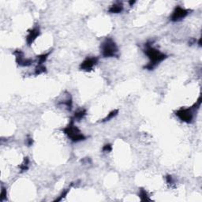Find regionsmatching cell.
Returning <instances> with one entry per match:
<instances>
[{"instance_id": "cell-20", "label": "cell", "mask_w": 202, "mask_h": 202, "mask_svg": "<svg viewBox=\"0 0 202 202\" xmlns=\"http://www.w3.org/2000/svg\"><path fill=\"white\" fill-rule=\"evenodd\" d=\"M33 144V138H32V137H28V138L27 139V144H28V146H31Z\"/></svg>"}, {"instance_id": "cell-2", "label": "cell", "mask_w": 202, "mask_h": 202, "mask_svg": "<svg viewBox=\"0 0 202 202\" xmlns=\"http://www.w3.org/2000/svg\"><path fill=\"white\" fill-rule=\"evenodd\" d=\"M102 55L105 58H113L119 56V48L111 38H106L100 45Z\"/></svg>"}, {"instance_id": "cell-13", "label": "cell", "mask_w": 202, "mask_h": 202, "mask_svg": "<svg viewBox=\"0 0 202 202\" xmlns=\"http://www.w3.org/2000/svg\"><path fill=\"white\" fill-rule=\"evenodd\" d=\"M118 114H119V110H114V111H111L109 114H107V115L103 119V121L102 122H105L110 121L111 119H112L113 118H115V117Z\"/></svg>"}, {"instance_id": "cell-14", "label": "cell", "mask_w": 202, "mask_h": 202, "mask_svg": "<svg viewBox=\"0 0 202 202\" xmlns=\"http://www.w3.org/2000/svg\"><path fill=\"white\" fill-rule=\"evenodd\" d=\"M46 67L43 66V64H37V66L35 69V75H40L41 73H46Z\"/></svg>"}, {"instance_id": "cell-12", "label": "cell", "mask_w": 202, "mask_h": 202, "mask_svg": "<svg viewBox=\"0 0 202 202\" xmlns=\"http://www.w3.org/2000/svg\"><path fill=\"white\" fill-rule=\"evenodd\" d=\"M29 159L28 157H25L24 159V161L22 162V164H21L19 166V168L21 170V172H25L26 171H28V169L29 168Z\"/></svg>"}, {"instance_id": "cell-5", "label": "cell", "mask_w": 202, "mask_h": 202, "mask_svg": "<svg viewBox=\"0 0 202 202\" xmlns=\"http://www.w3.org/2000/svg\"><path fill=\"white\" fill-rule=\"evenodd\" d=\"M189 14V10H187V9L182 8V6H178L175 7L174 11L172 12L170 20L173 21V22L179 21H182V19H184Z\"/></svg>"}, {"instance_id": "cell-16", "label": "cell", "mask_w": 202, "mask_h": 202, "mask_svg": "<svg viewBox=\"0 0 202 202\" xmlns=\"http://www.w3.org/2000/svg\"><path fill=\"white\" fill-rule=\"evenodd\" d=\"M70 188L71 186L70 187V188H68V189H66L63 190V192H62V193H61V195L58 197V198H57L56 200H55V201H62V200L64 198V197H66V195L68 194V193L70 192Z\"/></svg>"}, {"instance_id": "cell-1", "label": "cell", "mask_w": 202, "mask_h": 202, "mask_svg": "<svg viewBox=\"0 0 202 202\" xmlns=\"http://www.w3.org/2000/svg\"><path fill=\"white\" fill-rule=\"evenodd\" d=\"M152 43H153L152 41H149L144 44V52L150 60V62L146 66H144V68L148 70H154L159 63H162L167 58V55L166 54L163 53L160 51L154 48L152 46Z\"/></svg>"}, {"instance_id": "cell-17", "label": "cell", "mask_w": 202, "mask_h": 202, "mask_svg": "<svg viewBox=\"0 0 202 202\" xmlns=\"http://www.w3.org/2000/svg\"><path fill=\"white\" fill-rule=\"evenodd\" d=\"M1 196H0V200L3 201L6 198V195H7V192H6V189L5 187L2 186V189H1Z\"/></svg>"}, {"instance_id": "cell-19", "label": "cell", "mask_w": 202, "mask_h": 202, "mask_svg": "<svg viewBox=\"0 0 202 202\" xmlns=\"http://www.w3.org/2000/svg\"><path fill=\"white\" fill-rule=\"evenodd\" d=\"M166 181H167V183H168V184H173V182H174L172 176H171V175L166 176Z\"/></svg>"}, {"instance_id": "cell-6", "label": "cell", "mask_w": 202, "mask_h": 202, "mask_svg": "<svg viewBox=\"0 0 202 202\" xmlns=\"http://www.w3.org/2000/svg\"><path fill=\"white\" fill-rule=\"evenodd\" d=\"M97 57H87L80 65V70L83 71H91L98 63Z\"/></svg>"}, {"instance_id": "cell-15", "label": "cell", "mask_w": 202, "mask_h": 202, "mask_svg": "<svg viewBox=\"0 0 202 202\" xmlns=\"http://www.w3.org/2000/svg\"><path fill=\"white\" fill-rule=\"evenodd\" d=\"M51 54V51L48 52V53L42 54V55H40L39 56H37V64H43L44 63V62H46V60L48 59V56Z\"/></svg>"}, {"instance_id": "cell-10", "label": "cell", "mask_w": 202, "mask_h": 202, "mask_svg": "<svg viewBox=\"0 0 202 202\" xmlns=\"http://www.w3.org/2000/svg\"><path fill=\"white\" fill-rule=\"evenodd\" d=\"M86 110L85 109H80L78 111H76L74 113V115L72 118L73 121H80L81 119H84L86 115Z\"/></svg>"}, {"instance_id": "cell-21", "label": "cell", "mask_w": 202, "mask_h": 202, "mask_svg": "<svg viewBox=\"0 0 202 202\" xmlns=\"http://www.w3.org/2000/svg\"><path fill=\"white\" fill-rule=\"evenodd\" d=\"M136 3V2H135V1H134V2H133V1H130V2H129V4H130V5H134V3Z\"/></svg>"}, {"instance_id": "cell-9", "label": "cell", "mask_w": 202, "mask_h": 202, "mask_svg": "<svg viewBox=\"0 0 202 202\" xmlns=\"http://www.w3.org/2000/svg\"><path fill=\"white\" fill-rule=\"evenodd\" d=\"M123 10V5L122 3L120 2L114 3L113 5L110 6L108 9V12L111 14H119V13L122 12Z\"/></svg>"}, {"instance_id": "cell-4", "label": "cell", "mask_w": 202, "mask_h": 202, "mask_svg": "<svg viewBox=\"0 0 202 202\" xmlns=\"http://www.w3.org/2000/svg\"><path fill=\"white\" fill-rule=\"evenodd\" d=\"M193 108L194 106L188 108H181L175 112V115L182 122L186 123H191L193 119Z\"/></svg>"}, {"instance_id": "cell-18", "label": "cell", "mask_w": 202, "mask_h": 202, "mask_svg": "<svg viewBox=\"0 0 202 202\" xmlns=\"http://www.w3.org/2000/svg\"><path fill=\"white\" fill-rule=\"evenodd\" d=\"M104 152H110L112 150V145L111 144H106L102 149Z\"/></svg>"}, {"instance_id": "cell-3", "label": "cell", "mask_w": 202, "mask_h": 202, "mask_svg": "<svg viewBox=\"0 0 202 202\" xmlns=\"http://www.w3.org/2000/svg\"><path fill=\"white\" fill-rule=\"evenodd\" d=\"M64 134L67 135L69 138L70 139L71 142H79L85 141L86 139V137L81 132V130L77 127V126L74 125V121L71 119L70 123L63 129Z\"/></svg>"}, {"instance_id": "cell-11", "label": "cell", "mask_w": 202, "mask_h": 202, "mask_svg": "<svg viewBox=\"0 0 202 202\" xmlns=\"http://www.w3.org/2000/svg\"><path fill=\"white\" fill-rule=\"evenodd\" d=\"M138 195L142 201H151V199H150V197H149V196L148 195V193H147V191L145 189H140Z\"/></svg>"}, {"instance_id": "cell-7", "label": "cell", "mask_w": 202, "mask_h": 202, "mask_svg": "<svg viewBox=\"0 0 202 202\" xmlns=\"http://www.w3.org/2000/svg\"><path fill=\"white\" fill-rule=\"evenodd\" d=\"M15 55L16 63L21 66H29L33 63V60L31 58H26L24 57V53L21 50H17L14 52Z\"/></svg>"}, {"instance_id": "cell-8", "label": "cell", "mask_w": 202, "mask_h": 202, "mask_svg": "<svg viewBox=\"0 0 202 202\" xmlns=\"http://www.w3.org/2000/svg\"><path fill=\"white\" fill-rule=\"evenodd\" d=\"M40 35H41V29L38 26H36L30 30H28V35L26 36V43L28 46L33 44V42L40 36Z\"/></svg>"}]
</instances>
